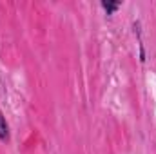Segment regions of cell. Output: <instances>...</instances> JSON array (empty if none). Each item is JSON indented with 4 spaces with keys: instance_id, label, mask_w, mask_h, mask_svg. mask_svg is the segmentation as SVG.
Here are the masks:
<instances>
[{
    "instance_id": "1",
    "label": "cell",
    "mask_w": 156,
    "mask_h": 154,
    "mask_svg": "<svg viewBox=\"0 0 156 154\" xmlns=\"http://www.w3.org/2000/svg\"><path fill=\"white\" fill-rule=\"evenodd\" d=\"M0 142H9V125L2 111H0Z\"/></svg>"
},
{
    "instance_id": "2",
    "label": "cell",
    "mask_w": 156,
    "mask_h": 154,
    "mask_svg": "<svg viewBox=\"0 0 156 154\" xmlns=\"http://www.w3.org/2000/svg\"><path fill=\"white\" fill-rule=\"evenodd\" d=\"M100 5H102V9L107 13V15H115L118 9H120V2H100Z\"/></svg>"
}]
</instances>
